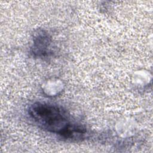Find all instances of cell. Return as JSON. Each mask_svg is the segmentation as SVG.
Returning <instances> with one entry per match:
<instances>
[{
  "label": "cell",
  "instance_id": "7a4b0ae2",
  "mask_svg": "<svg viewBox=\"0 0 153 153\" xmlns=\"http://www.w3.org/2000/svg\"><path fill=\"white\" fill-rule=\"evenodd\" d=\"M51 41L48 35L44 31H38L33 39L32 52L36 57H44L51 53Z\"/></svg>",
  "mask_w": 153,
  "mask_h": 153
},
{
  "label": "cell",
  "instance_id": "6da1fadb",
  "mask_svg": "<svg viewBox=\"0 0 153 153\" xmlns=\"http://www.w3.org/2000/svg\"><path fill=\"white\" fill-rule=\"evenodd\" d=\"M29 115L41 128L65 139H81L87 132L82 125L71 121L65 109L56 105L35 103L30 106Z\"/></svg>",
  "mask_w": 153,
  "mask_h": 153
}]
</instances>
